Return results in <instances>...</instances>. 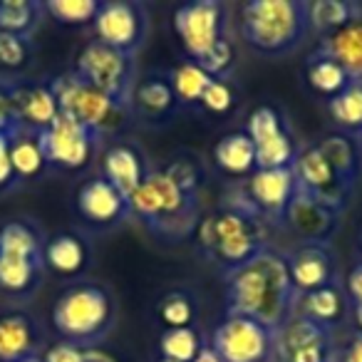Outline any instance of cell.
<instances>
[{
    "label": "cell",
    "instance_id": "obj_1",
    "mask_svg": "<svg viewBox=\"0 0 362 362\" xmlns=\"http://www.w3.org/2000/svg\"><path fill=\"white\" fill-rule=\"evenodd\" d=\"M226 315H241L263 322L271 330L283 327L298 305V291L288 273L286 253L268 246L253 261L223 278Z\"/></svg>",
    "mask_w": 362,
    "mask_h": 362
},
{
    "label": "cell",
    "instance_id": "obj_2",
    "mask_svg": "<svg viewBox=\"0 0 362 362\" xmlns=\"http://www.w3.org/2000/svg\"><path fill=\"white\" fill-rule=\"evenodd\" d=\"M129 214L159 241H187L202 221V194L181 189L161 166H154L129 197Z\"/></svg>",
    "mask_w": 362,
    "mask_h": 362
},
{
    "label": "cell",
    "instance_id": "obj_3",
    "mask_svg": "<svg viewBox=\"0 0 362 362\" xmlns=\"http://www.w3.org/2000/svg\"><path fill=\"white\" fill-rule=\"evenodd\" d=\"M268 231L271 228L266 223L256 221L248 214L221 206L209 216H202L194 238H197L199 253L226 276L253 261L268 246H273Z\"/></svg>",
    "mask_w": 362,
    "mask_h": 362
},
{
    "label": "cell",
    "instance_id": "obj_4",
    "mask_svg": "<svg viewBox=\"0 0 362 362\" xmlns=\"http://www.w3.org/2000/svg\"><path fill=\"white\" fill-rule=\"evenodd\" d=\"M50 322L60 340L92 350L115 327L117 298L105 283L77 281L52 303Z\"/></svg>",
    "mask_w": 362,
    "mask_h": 362
},
{
    "label": "cell",
    "instance_id": "obj_5",
    "mask_svg": "<svg viewBox=\"0 0 362 362\" xmlns=\"http://www.w3.org/2000/svg\"><path fill=\"white\" fill-rule=\"evenodd\" d=\"M308 35V0H248L241 6V37L258 55H291Z\"/></svg>",
    "mask_w": 362,
    "mask_h": 362
},
{
    "label": "cell",
    "instance_id": "obj_6",
    "mask_svg": "<svg viewBox=\"0 0 362 362\" xmlns=\"http://www.w3.org/2000/svg\"><path fill=\"white\" fill-rule=\"evenodd\" d=\"M47 82H50V90L60 107V115L85 127L102 146L115 139H124L127 129L134 124L132 112L127 107L117 105L100 90L82 82L72 70L47 77Z\"/></svg>",
    "mask_w": 362,
    "mask_h": 362
},
{
    "label": "cell",
    "instance_id": "obj_7",
    "mask_svg": "<svg viewBox=\"0 0 362 362\" xmlns=\"http://www.w3.org/2000/svg\"><path fill=\"white\" fill-rule=\"evenodd\" d=\"M298 192L296 171L286 169H256L248 179L233 181L226 192L223 206L238 209L268 228H281L286 223V211Z\"/></svg>",
    "mask_w": 362,
    "mask_h": 362
},
{
    "label": "cell",
    "instance_id": "obj_8",
    "mask_svg": "<svg viewBox=\"0 0 362 362\" xmlns=\"http://www.w3.org/2000/svg\"><path fill=\"white\" fill-rule=\"evenodd\" d=\"M70 70L82 82L92 85L102 95L115 100L117 105L129 110L132 92L136 87V80H139V65H136L134 55L102 45L100 40H87L77 50Z\"/></svg>",
    "mask_w": 362,
    "mask_h": 362
},
{
    "label": "cell",
    "instance_id": "obj_9",
    "mask_svg": "<svg viewBox=\"0 0 362 362\" xmlns=\"http://www.w3.org/2000/svg\"><path fill=\"white\" fill-rule=\"evenodd\" d=\"M176 40L192 62H199L214 45L228 37V6L221 0H192L171 13Z\"/></svg>",
    "mask_w": 362,
    "mask_h": 362
},
{
    "label": "cell",
    "instance_id": "obj_10",
    "mask_svg": "<svg viewBox=\"0 0 362 362\" xmlns=\"http://www.w3.org/2000/svg\"><path fill=\"white\" fill-rule=\"evenodd\" d=\"M243 132L253 141L258 169H286L296 164L303 144L296 139L291 119L278 105H258L248 115Z\"/></svg>",
    "mask_w": 362,
    "mask_h": 362
},
{
    "label": "cell",
    "instance_id": "obj_11",
    "mask_svg": "<svg viewBox=\"0 0 362 362\" xmlns=\"http://www.w3.org/2000/svg\"><path fill=\"white\" fill-rule=\"evenodd\" d=\"M209 347L221 362H273L276 360V330L241 315H226L211 335Z\"/></svg>",
    "mask_w": 362,
    "mask_h": 362
},
{
    "label": "cell",
    "instance_id": "obj_12",
    "mask_svg": "<svg viewBox=\"0 0 362 362\" xmlns=\"http://www.w3.org/2000/svg\"><path fill=\"white\" fill-rule=\"evenodd\" d=\"M149 11L144 3L136 0H110L102 3V11L97 16L95 25V40L102 45H110L127 55H134L146 45L149 37Z\"/></svg>",
    "mask_w": 362,
    "mask_h": 362
},
{
    "label": "cell",
    "instance_id": "obj_13",
    "mask_svg": "<svg viewBox=\"0 0 362 362\" xmlns=\"http://www.w3.org/2000/svg\"><path fill=\"white\" fill-rule=\"evenodd\" d=\"M40 144L47 166L55 171H82L92 164L102 144L75 119L60 115L47 129L40 132Z\"/></svg>",
    "mask_w": 362,
    "mask_h": 362
},
{
    "label": "cell",
    "instance_id": "obj_14",
    "mask_svg": "<svg viewBox=\"0 0 362 362\" xmlns=\"http://www.w3.org/2000/svg\"><path fill=\"white\" fill-rule=\"evenodd\" d=\"M293 171H296V184L300 194H308V197L317 199V202L327 204V206L337 209L342 214L347 211L355 192H350L342 184V179L332 169L327 156L322 154L317 141H308V144L300 146Z\"/></svg>",
    "mask_w": 362,
    "mask_h": 362
},
{
    "label": "cell",
    "instance_id": "obj_15",
    "mask_svg": "<svg viewBox=\"0 0 362 362\" xmlns=\"http://www.w3.org/2000/svg\"><path fill=\"white\" fill-rule=\"evenodd\" d=\"M335 330L322 327L300 315H293L276 330V360L273 362H335Z\"/></svg>",
    "mask_w": 362,
    "mask_h": 362
},
{
    "label": "cell",
    "instance_id": "obj_16",
    "mask_svg": "<svg viewBox=\"0 0 362 362\" xmlns=\"http://www.w3.org/2000/svg\"><path fill=\"white\" fill-rule=\"evenodd\" d=\"M72 206H75V214L82 221V226L97 233L115 231L117 226L132 218L129 199L122 197L102 176H92V179L82 181L75 192Z\"/></svg>",
    "mask_w": 362,
    "mask_h": 362
},
{
    "label": "cell",
    "instance_id": "obj_17",
    "mask_svg": "<svg viewBox=\"0 0 362 362\" xmlns=\"http://www.w3.org/2000/svg\"><path fill=\"white\" fill-rule=\"evenodd\" d=\"M129 112L134 124H141L146 129H161V127L174 124L181 105L176 100L169 75L166 72H146L144 77H139L134 92H132Z\"/></svg>",
    "mask_w": 362,
    "mask_h": 362
},
{
    "label": "cell",
    "instance_id": "obj_18",
    "mask_svg": "<svg viewBox=\"0 0 362 362\" xmlns=\"http://www.w3.org/2000/svg\"><path fill=\"white\" fill-rule=\"evenodd\" d=\"M342 216L345 214L337 211V209L327 206V204L317 202L308 194L296 192L286 211L283 231L293 233L300 243H325V246H330L342 226Z\"/></svg>",
    "mask_w": 362,
    "mask_h": 362
},
{
    "label": "cell",
    "instance_id": "obj_19",
    "mask_svg": "<svg viewBox=\"0 0 362 362\" xmlns=\"http://www.w3.org/2000/svg\"><path fill=\"white\" fill-rule=\"evenodd\" d=\"M283 253H286L288 273H291V281L296 286L298 296L342 283L332 246H325V243H298V246L288 248Z\"/></svg>",
    "mask_w": 362,
    "mask_h": 362
},
{
    "label": "cell",
    "instance_id": "obj_20",
    "mask_svg": "<svg viewBox=\"0 0 362 362\" xmlns=\"http://www.w3.org/2000/svg\"><path fill=\"white\" fill-rule=\"evenodd\" d=\"M151 169L146 151L132 139H115L100 151V176L127 199L141 187Z\"/></svg>",
    "mask_w": 362,
    "mask_h": 362
},
{
    "label": "cell",
    "instance_id": "obj_21",
    "mask_svg": "<svg viewBox=\"0 0 362 362\" xmlns=\"http://www.w3.org/2000/svg\"><path fill=\"white\" fill-rule=\"evenodd\" d=\"M45 350V335L30 310L0 313V362H21L40 357Z\"/></svg>",
    "mask_w": 362,
    "mask_h": 362
},
{
    "label": "cell",
    "instance_id": "obj_22",
    "mask_svg": "<svg viewBox=\"0 0 362 362\" xmlns=\"http://www.w3.org/2000/svg\"><path fill=\"white\" fill-rule=\"evenodd\" d=\"M13 102H16L18 127L28 132L40 134L60 117V107H57V100L47 80L13 77Z\"/></svg>",
    "mask_w": 362,
    "mask_h": 362
},
{
    "label": "cell",
    "instance_id": "obj_23",
    "mask_svg": "<svg viewBox=\"0 0 362 362\" xmlns=\"http://www.w3.org/2000/svg\"><path fill=\"white\" fill-rule=\"evenodd\" d=\"M42 261H45V271H52L62 278H80L92 263V248L82 233L57 231L47 236Z\"/></svg>",
    "mask_w": 362,
    "mask_h": 362
},
{
    "label": "cell",
    "instance_id": "obj_24",
    "mask_svg": "<svg viewBox=\"0 0 362 362\" xmlns=\"http://www.w3.org/2000/svg\"><path fill=\"white\" fill-rule=\"evenodd\" d=\"M310 52L335 60L352 82H362V8L340 30L317 37Z\"/></svg>",
    "mask_w": 362,
    "mask_h": 362
},
{
    "label": "cell",
    "instance_id": "obj_25",
    "mask_svg": "<svg viewBox=\"0 0 362 362\" xmlns=\"http://www.w3.org/2000/svg\"><path fill=\"white\" fill-rule=\"evenodd\" d=\"M211 164L218 174H223L231 181H243L258 169L256 149H253L251 136L243 129L228 132L211 146Z\"/></svg>",
    "mask_w": 362,
    "mask_h": 362
},
{
    "label": "cell",
    "instance_id": "obj_26",
    "mask_svg": "<svg viewBox=\"0 0 362 362\" xmlns=\"http://www.w3.org/2000/svg\"><path fill=\"white\" fill-rule=\"evenodd\" d=\"M296 315L335 330L337 325H342L347 320V296L342 283L317 288V291L310 293H300L298 296Z\"/></svg>",
    "mask_w": 362,
    "mask_h": 362
},
{
    "label": "cell",
    "instance_id": "obj_27",
    "mask_svg": "<svg viewBox=\"0 0 362 362\" xmlns=\"http://www.w3.org/2000/svg\"><path fill=\"white\" fill-rule=\"evenodd\" d=\"M11 159H13V169H16L21 187L37 184V181L50 171L45 151H42V144H40V134H37V132L23 129V127L11 132Z\"/></svg>",
    "mask_w": 362,
    "mask_h": 362
},
{
    "label": "cell",
    "instance_id": "obj_28",
    "mask_svg": "<svg viewBox=\"0 0 362 362\" xmlns=\"http://www.w3.org/2000/svg\"><path fill=\"white\" fill-rule=\"evenodd\" d=\"M45 263L0 253V291L11 298H30L42 286Z\"/></svg>",
    "mask_w": 362,
    "mask_h": 362
},
{
    "label": "cell",
    "instance_id": "obj_29",
    "mask_svg": "<svg viewBox=\"0 0 362 362\" xmlns=\"http://www.w3.org/2000/svg\"><path fill=\"white\" fill-rule=\"evenodd\" d=\"M317 146H320L322 154L327 156L332 169L337 171L342 184H345L350 192H355L357 176H360V166H362L360 141L342 134V132H330V134H325L322 139H317Z\"/></svg>",
    "mask_w": 362,
    "mask_h": 362
},
{
    "label": "cell",
    "instance_id": "obj_30",
    "mask_svg": "<svg viewBox=\"0 0 362 362\" xmlns=\"http://www.w3.org/2000/svg\"><path fill=\"white\" fill-rule=\"evenodd\" d=\"M45 241L47 236L33 218H16V221H8L0 228V253H8V256L42 261Z\"/></svg>",
    "mask_w": 362,
    "mask_h": 362
},
{
    "label": "cell",
    "instance_id": "obj_31",
    "mask_svg": "<svg viewBox=\"0 0 362 362\" xmlns=\"http://www.w3.org/2000/svg\"><path fill=\"white\" fill-rule=\"evenodd\" d=\"M362 3L355 0H308V25L317 37L332 35L360 13Z\"/></svg>",
    "mask_w": 362,
    "mask_h": 362
},
{
    "label": "cell",
    "instance_id": "obj_32",
    "mask_svg": "<svg viewBox=\"0 0 362 362\" xmlns=\"http://www.w3.org/2000/svg\"><path fill=\"white\" fill-rule=\"evenodd\" d=\"M166 75H169V82L176 92V100H179V105H181V112L202 110V97H204V92H206V87L211 85L214 77H209L206 72L192 60L179 62V65L171 67Z\"/></svg>",
    "mask_w": 362,
    "mask_h": 362
},
{
    "label": "cell",
    "instance_id": "obj_33",
    "mask_svg": "<svg viewBox=\"0 0 362 362\" xmlns=\"http://www.w3.org/2000/svg\"><path fill=\"white\" fill-rule=\"evenodd\" d=\"M42 0H0V30L30 37L45 21Z\"/></svg>",
    "mask_w": 362,
    "mask_h": 362
},
{
    "label": "cell",
    "instance_id": "obj_34",
    "mask_svg": "<svg viewBox=\"0 0 362 362\" xmlns=\"http://www.w3.org/2000/svg\"><path fill=\"white\" fill-rule=\"evenodd\" d=\"M327 117L337 127V132L360 139L362 136V82H350V87L340 92L337 97L325 102Z\"/></svg>",
    "mask_w": 362,
    "mask_h": 362
},
{
    "label": "cell",
    "instance_id": "obj_35",
    "mask_svg": "<svg viewBox=\"0 0 362 362\" xmlns=\"http://www.w3.org/2000/svg\"><path fill=\"white\" fill-rule=\"evenodd\" d=\"M305 80H308V87H310L315 95L325 97V102L337 97L345 87H350V82H352L350 77H347V72L342 70L335 60L315 55V52H308L305 55Z\"/></svg>",
    "mask_w": 362,
    "mask_h": 362
},
{
    "label": "cell",
    "instance_id": "obj_36",
    "mask_svg": "<svg viewBox=\"0 0 362 362\" xmlns=\"http://www.w3.org/2000/svg\"><path fill=\"white\" fill-rule=\"evenodd\" d=\"M45 16L62 28H92L102 11L100 0H42Z\"/></svg>",
    "mask_w": 362,
    "mask_h": 362
},
{
    "label": "cell",
    "instance_id": "obj_37",
    "mask_svg": "<svg viewBox=\"0 0 362 362\" xmlns=\"http://www.w3.org/2000/svg\"><path fill=\"white\" fill-rule=\"evenodd\" d=\"M206 345V337L194 327H171L164 330L159 337V352L164 360H174V362H194L199 357V352Z\"/></svg>",
    "mask_w": 362,
    "mask_h": 362
},
{
    "label": "cell",
    "instance_id": "obj_38",
    "mask_svg": "<svg viewBox=\"0 0 362 362\" xmlns=\"http://www.w3.org/2000/svg\"><path fill=\"white\" fill-rule=\"evenodd\" d=\"M156 315L166 325V330H171V327H194L199 315V303L194 293L176 288V291L161 296L159 305H156Z\"/></svg>",
    "mask_w": 362,
    "mask_h": 362
},
{
    "label": "cell",
    "instance_id": "obj_39",
    "mask_svg": "<svg viewBox=\"0 0 362 362\" xmlns=\"http://www.w3.org/2000/svg\"><path fill=\"white\" fill-rule=\"evenodd\" d=\"M33 65V40L0 30V72L16 77Z\"/></svg>",
    "mask_w": 362,
    "mask_h": 362
},
{
    "label": "cell",
    "instance_id": "obj_40",
    "mask_svg": "<svg viewBox=\"0 0 362 362\" xmlns=\"http://www.w3.org/2000/svg\"><path fill=\"white\" fill-rule=\"evenodd\" d=\"M197 65L202 67L209 77H214V80H233V72H236V65H238V52H236V42L231 40V35L218 42V45H214Z\"/></svg>",
    "mask_w": 362,
    "mask_h": 362
},
{
    "label": "cell",
    "instance_id": "obj_41",
    "mask_svg": "<svg viewBox=\"0 0 362 362\" xmlns=\"http://www.w3.org/2000/svg\"><path fill=\"white\" fill-rule=\"evenodd\" d=\"M161 169L171 176V179L179 184L181 189L187 192H197L202 194V184H204V164L189 151H181V154L171 156Z\"/></svg>",
    "mask_w": 362,
    "mask_h": 362
},
{
    "label": "cell",
    "instance_id": "obj_42",
    "mask_svg": "<svg viewBox=\"0 0 362 362\" xmlns=\"http://www.w3.org/2000/svg\"><path fill=\"white\" fill-rule=\"evenodd\" d=\"M238 107V92L231 80H211L202 97V110L214 117H228Z\"/></svg>",
    "mask_w": 362,
    "mask_h": 362
},
{
    "label": "cell",
    "instance_id": "obj_43",
    "mask_svg": "<svg viewBox=\"0 0 362 362\" xmlns=\"http://www.w3.org/2000/svg\"><path fill=\"white\" fill-rule=\"evenodd\" d=\"M90 360V350L75 345L67 340H55L45 345L40 355V362H87Z\"/></svg>",
    "mask_w": 362,
    "mask_h": 362
},
{
    "label": "cell",
    "instance_id": "obj_44",
    "mask_svg": "<svg viewBox=\"0 0 362 362\" xmlns=\"http://www.w3.org/2000/svg\"><path fill=\"white\" fill-rule=\"evenodd\" d=\"M18 129L16 102H13V77L0 75V134Z\"/></svg>",
    "mask_w": 362,
    "mask_h": 362
},
{
    "label": "cell",
    "instance_id": "obj_45",
    "mask_svg": "<svg viewBox=\"0 0 362 362\" xmlns=\"http://www.w3.org/2000/svg\"><path fill=\"white\" fill-rule=\"evenodd\" d=\"M21 189V181L11 159V134H0V194H11Z\"/></svg>",
    "mask_w": 362,
    "mask_h": 362
},
{
    "label": "cell",
    "instance_id": "obj_46",
    "mask_svg": "<svg viewBox=\"0 0 362 362\" xmlns=\"http://www.w3.org/2000/svg\"><path fill=\"white\" fill-rule=\"evenodd\" d=\"M335 362H362V332L350 330V335L337 345Z\"/></svg>",
    "mask_w": 362,
    "mask_h": 362
},
{
    "label": "cell",
    "instance_id": "obj_47",
    "mask_svg": "<svg viewBox=\"0 0 362 362\" xmlns=\"http://www.w3.org/2000/svg\"><path fill=\"white\" fill-rule=\"evenodd\" d=\"M342 288H345L347 300L355 303V305H362V261H355V266L347 271Z\"/></svg>",
    "mask_w": 362,
    "mask_h": 362
},
{
    "label": "cell",
    "instance_id": "obj_48",
    "mask_svg": "<svg viewBox=\"0 0 362 362\" xmlns=\"http://www.w3.org/2000/svg\"><path fill=\"white\" fill-rule=\"evenodd\" d=\"M347 320H350L352 330L362 332V305H355V303L347 300Z\"/></svg>",
    "mask_w": 362,
    "mask_h": 362
},
{
    "label": "cell",
    "instance_id": "obj_49",
    "mask_svg": "<svg viewBox=\"0 0 362 362\" xmlns=\"http://www.w3.org/2000/svg\"><path fill=\"white\" fill-rule=\"evenodd\" d=\"M194 362H221V357H218L216 352L209 347V342H206V345H204V350L199 352V357Z\"/></svg>",
    "mask_w": 362,
    "mask_h": 362
},
{
    "label": "cell",
    "instance_id": "obj_50",
    "mask_svg": "<svg viewBox=\"0 0 362 362\" xmlns=\"http://www.w3.org/2000/svg\"><path fill=\"white\" fill-rule=\"evenodd\" d=\"M87 362H115V360L107 357V355H100V352H95V350H90V360Z\"/></svg>",
    "mask_w": 362,
    "mask_h": 362
},
{
    "label": "cell",
    "instance_id": "obj_51",
    "mask_svg": "<svg viewBox=\"0 0 362 362\" xmlns=\"http://www.w3.org/2000/svg\"><path fill=\"white\" fill-rule=\"evenodd\" d=\"M357 261H362V228H360V238H357Z\"/></svg>",
    "mask_w": 362,
    "mask_h": 362
},
{
    "label": "cell",
    "instance_id": "obj_52",
    "mask_svg": "<svg viewBox=\"0 0 362 362\" xmlns=\"http://www.w3.org/2000/svg\"><path fill=\"white\" fill-rule=\"evenodd\" d=\"M21 362H40V357H30V360H21Z\"/></svg>",
    "mask_w": 362,
    "mask_h": 362
},
{
    "label": "cell",
    "instance_id": "obj_53",
    "mask_svg": "<svg viewBox=\"0 0 362 362\" xmlns=\"http://www.w3.org/2000/svg\"><path fill=\"white\" fill-rule=\"evenodd\" d=\"M156 362H174V360H164V357H159V360H156Z\"/></svg>",
    "mask_w": 362,
    "mask_h": 362
},
{
    "label": "cell",
    "instance_id": "obj_54",
    "mask_svg": "<svg viewBox=\"0 0 362 362\" xmlns=\"http://www.w3.org/2000/svg\"><path fill=\"white\" fill-rule=\"evenodd\" d=\"M357 141H360V154H362V136H360V139H357Z\"/></svg>",
    "mask_w": 362,
    "mask_h": 362
}]
</instances>
